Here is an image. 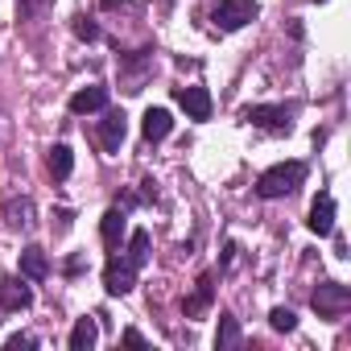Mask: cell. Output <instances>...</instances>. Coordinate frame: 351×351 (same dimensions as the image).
<instances>
[{"instance_id": "cell-11", "label": "cell", "mask_w": 351, "mask_h": 351, "mask_svg": "<svg viewBox=\"0 0 351 351\" xmlns=\"http://www.w3.org/2000/svg\"><path fill=\"white\" fill-rule=\"evenodd\" d=\"M211 298H215V277H211V273H203V277H199V285H195V293L182 302L186 318H199V314L211 306Z\"/></svg>"}, {"instance_id": "cell-21", "label": "cell", "mask_w": 351, "mask_h": 351, "mask_svg": "<svg viewBox=\"0 0 351 351\" xmlns=\"http://www.w3.org/2000/svg\"><path fill=\"white\" fill-rule=\"evenodd\" d=\"M75 34H79L83 42H95V38H99V25H91L87 17H79V21H75Z\"/></svg>"}, {"instance_id": "cell-1", "label": "cell", "mask_w": 351, "mask_h": 351, "mask_svg": "<svg viewBox=\"0 0 351 351\" xmlns=\"http://www.w3.org/2000/svg\"><path fill=\"white\" fill-rule=\"evenodd\" d=\"M302 182H306V165H302V161H281V165L265 169L261 178H256V195H261V199H285V195H293Z\"/></svg>"}, {"instance_id": "cell-28", "label": "cell", "mask_w": 351, "mask_h": 351, "mask_svg": "<svg viewBox=\"0 0 351 351\" xmlns=\"http://www.w3.org/2000/svg\"><path fill=\"white\" fill-rule=\"evenodd\" d=\"M314 5H322V0H314Z\"/></svg>"}, {"instance_id": "cell-3", "label": "cell", "mask_w": 351, "mask_h": 351, "mask_svg": "<svg viewBox=\"0 0 351 351\" xmlns=\"http://www.w3.org/2000/svg\"><path fill=\"white\" fill-rule=\"evenodd\" d=\"M310 306L318 310V318H339V314H347V306H351V289L339 285V281H322V285L314 289Z\"/></svg>"}, {"instance_id": "cell-16", "label": "cell", "mask_w": 351, "mask_h": 351, "mask_svg": "<svg viewBox=\"0 0 351 351\" xmlns=\"http://www.w3.org/2000/svg\"><path fill=\"white\" fill-rule=\"evenodd\" d=\"M99 339V322L95 318H79L75 330H71V351H91Z\"/></svg>"}, {"instance_id": "cell-5", "label": "cell", "mask_w": 351, "mask_h": 351, "mask_svg": "<svg viewBox=\"0 0 351 351\" xmlns=\"http://www.w3.org/2000/svg\"><path fill=\"white\" fill-rule=\"evenodd\" d=\"M0 306H5L9 314L29 310V306H34V289H29L21 277H0Z\"/></svg>"}, {"instance_id": "cell-10", "label": "cell", "mask_w": 351, "mask_h": 351, "mask_svg": "<svg viewBox=\"0 0 351 351\" xmlns=\"http://www.w3.org/2000/svg\"><path fill=\"white\" fill-rule=\"evenodd\" d=\"M306 223H310L314 236H330V232H335V199H330V195H318Z\"/></svg>"}, {"instance_id": "cell-17", "label": "cell", "mask_w": 351, "mask_h": 351, "mask_svg": "<svg viewBox=\"0 0 351 351\" xmlns=\"http://www.w3.org/2000/svg\"><path fill=\"white\" fill-rule=\"evenodd\" d=\"M46 165H50V173H54V182H66L71 169H75V153H71L66 145H54L50 157H46Z\"/></svg>"}, {"instance_id": "cell-9", "label": "cell", "mask_w": 351, "mask_h": 351, "mask_svg": "<svg viewBox=\"0 0 351 351\" xmlns=\"http://www.w3.org/2000/svg\"><path fill=\"white\" fill-rule=\"evenodd\" d=\"M178 104L186 108L191 120H211V95H207V87H178Z\"/></svg>"}, {"instance_id": "cell-19", "label": "cell", "mask_w": 351, "mask_h": 351, "mask_svg": "<svg viewBox=\"0 0 351 351\" xmlns=\"http://www.w3.org/2000/svg\"><path fill=\"white\" fill-rule=\"evenodd\" d=\"M128 261H132L136 269L149 261V232H141V228H136V232L128 236Z\"/></svg>"}, {"instance_id": "cell-26", "label": "cell", "mask_w": 351, "mask_h": 351, "mask_svg": "<svg viewBox=\"0 0 351 351\" xmlns=\"http://www.w3.org/2000/svg\"><path fill=\"white\" fill-rule=\"evenodd\" d=\"M232 261H236V244H223V269H228Z\"/></svg>"}, {"instance_id": "cell-14", "label": "cell", "mask_w": 351, "mask_h": 351, "mask_svg": "<svg viewBox=\"0 0 351 351\" xmlns=\"http://www.w3.org/2000/svg\"><path fill=\"white\" fill-rule=\"evenodd\" d=\"M124 228H128V215H124L120 207H112V211L104 215V223H99V236H104V244H108V248H120V240H124Z\"/></svg>"}, {"instance_id": "cell-24", "label": "cell", "mask_w": 351, "mask_h": 351, "mask_svg": "<svg viewBox=\"0 0 351 351\" xmlns=\"http://www.w3.org/2000/svg\"><path fill=\"white\" fill-rule=\"evenodd\" d=\"M124 343H132V347H141V343H145V335H141V330H124Z\"/></svg>"}, {"instance_id": "cell-7", "label": "cell", "mask_w": 351, "mask_h": 351, "mask_svg": "<svg viewBox=\"0 0 351 351\" xmlns=\"http://www.w3.org/2000/svg\"><path fill=\"white\" fill-rule=\"evenodd\" d=\"M124 136H128V120H124V112H108V116L99 120V145H104L108 153H120Z\"/></svg>"}, {"instance_id": "cell-2", "label": "cell", "mask_w": 351, "mask_h": 351, "mask_svg": "<svg viewBox=\"0 0 351 351\" xmlns=\"http://www.w3.org/2000/svg\"><path fill=\"white\" fill-rule=\"evenodd\" d=\"M211 21H215V29L236 34L248 21H256V5H252V0H219V5L211 9Z\"/></svg>"}, {"instance_id": "cell-18", "label": "cell", "mask_w": 351, "mask_h": 351, "mask_svg": "<svg viewBox=\"0 0 351 351\" xmlns=\"http://www.w3.org/2000/svg\"><path fill=\"white\" fill-rule=\"evenodd\" d=\"M244 343V330H240V322L232 318V314H219V330H215V347L219 351H228V347H240Z\"/></svg>"}, {"instance_id": "cell-8", "label": "cell", "mask_w": 351, "mask_h": 351, "mask_svg": "<svg viewBox=\"0 0 351 351\" xmlns=\"http://www.w3.org/2000/svg\"><path fill=\"white\" fill-rule=\"evenodd\" d=\"M104 108H108V87H99V83H91V87H79V91L71 95V112H75V116L104 112Z\"/></svg>"}, {"instance_id": "cell-25", "label": "cell", "mask_w": 351, "mask_h": 351, "mask_svg": "<svg viewBox=\"0 0 351 351\" xmlns=\"http://www.w3.org/2000/svg\"><path fill=\"white\" fill-rule=\"evenodd\" d=\"M71 219H75L71 211H58V232H66V228H71Z\"/></svg>"}, {"instance_id": "cell-27", "label": "cell", "mask_w": 351, "mask_h": 351, "mask_svg": "<svg viewBox=\"0 0 351 351\" xmlns=\"http://www.w3.org/2000/svg\"><path fill=\"white\" fill-rule=\"evenodd\" d=\"M42 5H46V0H21V9H29V13H34V9H42Z\"/></svg>"}, {"instance_id": "cell-6", "label": "cell", "mask_w": 351, "mask_h": 351, "mask_svg": "<svg viewBox=\"0 0 351 351\" xmlns=\"http://www.w3.org/2000/svg\"><path fill=\"white\" fill-rule=\"evenodd\" d=\"M248 124L265 128V132H289V108H269V104H256L244 112Z\"/></svg>"}, {"instance_id": "cell-12", "label": "cell", "mask_w": 351, "mask_h": 351, "mask_svg": "<svg viewBox=\"0 0 351 351\" xmlns=\"http://www.w3.org/2000/svg\"><path fill=\"white\" fill-rule=\"evenodd\" d=\"M169 128H173V120H169V112H165V108H149V112H145L141 132H145V141H149V145L165 141V136H169Z\"/></svg>"}, {"instance_id": "cell-23", "label": "cell", "mask_w": 351, "mask_h": 351, "mask_svg": "<svg viewBox=\"0 0 351 351\" xmlns=\"http://www.w3.org/2000/svg\"><path fill=\"white\" fill-rule=\"evenodd\" d=\"M104 9H136L132 0H104Z\"/></svg>"}, {"instance_id": "cell-20", "label": "cell", "mask_w": 351, "mask_h": 351, "mask_svg": "<svg viewBox=\"0 0 351 351\" xmlns=\"http://www.w3.org/2000/svg\"><path fill=\"white\" fill-rule=\"evenodd\" d=\"M269 322H273V330H281V335H289V330L298 326V318H293V310H285V306H277V310L269 314Z\"/></svg>"}, {"instance_id": "cell-22", "label": "cell", "mask_w": 351, "mask_h": 351, "mask_svg": "<svg viewBox=\"0 0 351 351\" xmlns=\"http://www.w3.org/2000/svg\"><path fill=\"white\" fill-rule=\"evenodd\" d=\"M9 347H38V339H34V335H13Z\"/></svg>"}, {"instance_id": "cell-15", "label": "cell", "mask_w": 351, "mask_h": 351, "mask_svg": "<svg viewBox=\"0 0 351 351\" xmlns=\"http://www.w3.org/2000/svg\"><path fill=\"white\" fill-rule=\"evenodd\" d=\"M5 223L9 228H34V199H9L5 203Z\"/></svg>"}, {"instance_id": "cell-13", "label": "cell", "mask_w": 351, "mask_h": 351, "mask_svg": "<svg viewBox=\"0 0 351 351\" xmlns=\"http://www.w3.org/2000/svg\"><path fill=\"white\" fill-rule=\"evenodd\" d=\"M21 277H29V281H46L50 277V261H46V252L38 244H29L21 252Z\"/></svg>"}, {"instance_id": "cell-4", "label": "cell", "mask_w": 351, "mask_h": 351, "mask_svg": "<svg viewBox=\"0 0 351 351\" xmlns=\"http://www.w3.org/2000/svg\"><path fill=\"white\" fill-rule=\"evenodd\" d=\"M132 285H136V265L124 256H112L108 261V269H104V289L112 293V298H124V293H132Z\"/></svg>"}]
</instances>
